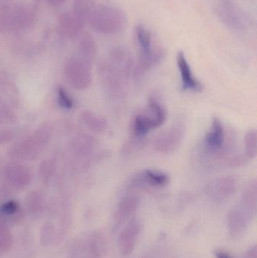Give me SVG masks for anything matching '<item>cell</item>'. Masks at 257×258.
I'll return each mask as SVG.
<instances>
[{
    "mask_svg": "<svg viewBox=\"0 0 257 258\" xmlns=\"http://www.w3.org/2000/svg\"><path fill=\"white\" fill-rule=\"evenodd\" d=\"M87 21L98 33L114 35L125 29L127 17L125 12L119 8L101 5L92 7Z\"/></svg>",
    "mask_w": 257,
    "mask_h": 258,
    "instance_id": "1",
    "label": "cell"
},
{
    "mask_svg": "<svg viewBox=\"0 0 257 258\" xmlns=\"http://www.w3.org/2000/svg\"><path fill=\"white\" fill-rule=\"evenodd\" d=\"M167 113L164 106L155 98H150L143 111L139 112L132 122L134 136L145 137L151 130L159 128L167 119Z\"/></svg>",
    "mask_w": 257,
    "mask_h": 258,
    "instance_id": "2",
    "label": "cell"
},
{
    "mask_svg": "<svg viewBox=\"0 0 257 258\" xmlns=\"http://www.w3.org/2000/svg\"><path fill=\"white\" fill-rule=\"evenodd\" d=\"M34 20V11L29 6L0 4V31L24 30L30 27Z\"/></svg>",
    "mask_w": 257,
    "mask_h": 258,
    "instance_id": "3",
    "label": "cell"
},
{
    "mask_svg": "<svg viewBox=\"0 0 257 258\" xmlns=\"http://www.w3.org/2000/svg\"><path fill=\"white\" fill-rule=\"evenodd\" d=\"M101 77L109 93L116 98H122L126 93L127 81L108 60L101 65Z\"/></svg>",
    "mask_w": 257,
    "mask_h": 258,
    "instance_id": "4",
    "label": "cell"
},
{
    "mask_svg": "<svg viewBox=\"0 0 257 258\" xmlns=\"http://www.w3.org/2000/svg\"><path fill=\"white\" fill-rule=\"evenodd\" d=\"M185 128L181 123L172 125L167 130L161 132L154 141V148L163 154L172 153L178 150L184 139Z\"/></svg>",
    "mask_w": 257,
    "mask_h": 258,
    "instance_id": "5",
    "label": "cell"
},
{
    "mask_svg": "<svg viewBox=\"0 0 257 258\" xmlns=\"http://www.w3.org/2000/svg\"><path fill=\"white\" fill-rule=\"evenodd\" d=\"M226 132L219 118H213L205 138V145L209 153L221 154L226 146Z\"/></svg>",
    "mask_w": 257,
    "mask_h": 258,
    "instance_id": "6",
    "label": "cell"
},
{
    "mask_svg": "<svg viewBox=\"0 0 257 258\" xmlns=\"http://www.w3.org/2000/svg\"><path fill=\"white\" fill-rule=\"evenodd\" d=\"M165 56V51L160 47L153 48L147 52L140 53L137 64L133 70L134 79L141 78L149 70L159 64Z\"/></svg>",
    "mask_w": 257,
    "mask_h": 258,
    "instance_id": "7",
    "label": "cell"
},
{
    "mask_svg": "<svg viewBox=\"0 0 257 258\" xmlns=\"http://www.w3.org/2000/svg\"><path fill=\"white\" fill-rule=\"evenodd\" d=\"M177 65L181 74L183 89L193 92H201L203 90L202 83L195 77L191 67L182 51L177 54Z\"/></svg>",
    "mask_w": 257,
    "mask_h": 258,
    "instance_id": "8",
    "label": "cell"
},
{
    "mask_svg": "<svg viewBox=\"0 0 257 258\" xmlns=\"http://www.w3.org/2000/svg\"><path fill=\"white\" fill-rule=\"evenodd\" d=\"M108 61L125 77L128 80L134 70L132 57L129 51L125 47H113L109 53Z\"/></svg>",
    "mask_w": 257,
    "mask_h": 258,
    "instance_id": "9",
    "label": "cell"
},
{
    "mask_svg": "<svg viewBox=\"0 0 257 258\" xmlns=\"http://www.w3.org/2000/svg\"><path fill=\"white\" fill-rule=\"evenodd\" d=\"M141 230V225L137 221H133L122 230L119 238V247L124 256L131 254L134 251L137 237Z\"/></svg>",
    "mask_w": 257,
    "mask_h": 258,
    "instance_id": "10",
    "label": "cell"
},
{
    "mask_svg": "<svg viewBox=\"0 0 257 258\" xmlns=\"http://www.w3.org/2000/svg\"><path fill=\"white\" fill-rule=\"evenodd\" d=\"M140 200L135 196H127L124 197L118 205L114 215L116 228L121 227L126 222L138 209Z\"/></svg>",
    "mask_w": 257,
    "mask_h": 258,
    "instance_id": "11",
    "label": "cell"
},
{
    "mask_svg": "<svg viewBox=\"0 0 257 258\" xmlns=\"http://www.w3.org/2000/svg\"><path fill=\"white\" fill-rule=\"evenodd\" d=\"M86 21L72 11L66 12L60 16L59 22L60 32L65 36L74 37L81 31Z\"/></svg>",
    "mask_w": 257,
    "mask_h": 258,
    "instance_id": "12",
    "label": "cell"
},
{
    "mask_svg": "<svg viewBox=\"0 0 257 258\" xmlns=\"http://www.w3.org/2000/svg\"><path fill=\"white\" fill-rule=\"evenodd\" d=\"M133 180L136 185L144 184L153 187H164L170 182V177L163 171L147 169L136 176Z\"/></svg>",
    "mask_w": 257,
    "mask_h": 258,
    "instance_id": "13",
    "label": "cell"
},
{
    "mask_svg": "<svg viewBox=\"0 0 257 258\" xmlns=\"http://www.w3.org/2000/svg\"><path fill=\"white\" fill-rule=\"evenodd\" d=\"M247 215L241 209H232L228 215V224L232 235H238L245 228Z\"/></svg>",
    "mask_w": 257,
    "mask_h": 258,
    "instance_id": "14",
    "label": "cell"
},
{
    "mask_svg": "<svg viewBox=\"0 0 257 258\" xmlns=\"http://www.w3.org/2000/svg\"><path fill=\"white\" fill-rule=\"evenodd\" d=\"M79 50L86 62H91L95 58L97 54V45L95 39L89 33H84L79 42Z\"/></svg>",
    "mask_w": 257,
    "mask_h": 258,
    "instance_id": "15",
    "label": "cell"
},
{
    "mask_svg": "<svg viewBox=\"0 0 257 258\" xmlns=\"http://www.w3.org/2000/svg\"><path fill=\"white\" fill-rule=\"evenodd\" d=\"M256 179L252 180L244 189L242 196L244 207L250 213H255L257 203V184Z\"/></svg>",
    "mask_w": 257,
    "mask_h": 258,
    "instance_id": "16",
    "label": "cell"
},
{
    "mask_svg": "<svg viewBox=\"0 0 257 258\" xmlns=\"http://www.w3.org/2000/svg\"><path fill=\"white\" fill-rule=\"evenodd\" d=\"M134 34L141 52H147L153 48L152 34L145 26L142 24L136 26Z\"/></svg>",
    "mask_w": 257,
    "mask_h": 258,
    "instance_id": "17",
    "label": "cell"
},
{
    "mask_svg": "<svg viewBox=\"0 0 257 258\" xmlns=\"http://www.w3.org/2000/svg\"><path fill=\"white\" fill-rule=\"evenodd\" d=\"M219 13H220V17L223 18V21L229 24V26L232 28L239 30L242 27V23H241V18L238 16V14L237 13V11L232 6L227 3L220 6V9H219Z\"/></svg>",
    "mask_w": 257,
    "mask_h": 258,
    "instance_id": "18",
    "label": "cell"
},
{
    "mask_svg": "<svg viewBox=\"0 0 257 258\" xmlns=\"http://www.w3.org/2000/svg\"><path fill=\"white\" fill-rule=\"evenodd\" d=\"M214 189L222 197H230L236 190V181L231 176L220 177L214 183Z\"/></svg>",
    "mask_w": 257,
    "mask_h": 258,
    "instance_id": "19",
    "label": "cell"
},
{
    "mask_svg": "<svg viewBox=\"0 0 257 258\" xmlns=\"http://www.w3.org/2000/svg\"><path fill=\"white\" fill-rule=\"evenodd\" d=\"M145 137L134 136L127 141L122 147V153L125 156L137 153L144 147L146 140Z\"/></svg>",
    "mask_w": 257,
    "mask_h": 258,
    "instance_id": "20",
    "label": "cell"
},
{
    "mask_svg": "<svg viewBox=\"0 0 257 258\" xmlns=\"http://www.w3.org/2000/svg\"><path fill=\"white\" fill-rule=\"evenodd\" d=\"M257 133L255 129L249 131L244 137L245 156L247 159H254L256 156Z\"/></svg>",
    "mask_w": 257,
    "mask_h": 258,
    "instance_id": "21",
    "label": "cell"
},
{
    "mask_svg": "<svg viewBox=\"0 0 257 258\" xmlns=\"http://www.w3.org/2000/svg\"><path fill=\"white\" fill-rule=\"evenodd\" d=\"M86 123L89 125V128H92L95 132H105L108 127L107 121L101 116H95L93 113H87L84 116Z\"/></svg>",
    "mask_w": 257,
    "mask_h": 258,
    "instance_id": "22",
    "label": "cell"
},
{
    "mask_svg": "<svg viewBox=\"0 0 257 258\" xmlns=\"http://www.w3.org/2000/svg\"><path fill=\"white\" fill-rule=\"evenodd\" d=\"M91 0H73V7L72 11L76 15L88 21V17L92 10Z\"/></svg>",
    "mask_w": 257,
    "mask_h": 258,
    "instance_id": "23",
    "label": "cell"
},
{
    "mask_svg": "<svg viewBox=\"0 0 257 258\" xmlns=\"http://www.w3.org/2000/svg\"><path fill=\"white\" fill-rule=\"evenodd\" d=\"M92 242V253L94 258H101L105 250V242L100 234H95Z\"/></svg>",
    "mask_w": 257,
    "mask_h": 258,
    "instance_id": "24",
    "label": "cell"
},
{
    "mask_svg": "<svg viewBox=\"0 0 257 258\" xmlns=\"http://www.w3.org/2000/svg\"><path fill=\"white\" fill-rule=\"evenodd\" d=\"M18 210V204L15 202L11 201L3 205L1 207V212L6 215H12Z\"/></svg>",
    "mask_w": 257,
    "mask_h": 258,
    "instance_id": "25",
    "label": "cell"
},
{
    "mask_svg": "<svg viewBox=\"0 0 257 258\" xmlns=\"http://www.w3.org/2000/svg\"><path fill=\"white\" fill-rule=\"evenodd\" d=\"M60 100H61L62 103L64 104V106H66V107L71 106V101H69V98L66 97V95H65L64 92H63V91H60Z\"/></svg>",
    "mask_w": 257,
    "mask_h": 258,
    "instance_id": "26",
    "label": "cell"
},
{
    "mask_svg": "<svg viewBox=\"0 0 257 258\" xmlns=\"http://www.w3.org/2000/svg\"><path fill=\"white\" fill-rule=\"evenodd\" d=\"M245 258H257L256 246L250 248V250L247 251V254H246Z\"/></svg>",
    "mask_w": 257,
    "mask_h": 258,
    "instance_id": "27",
    "label": "cell"
},
{
    "mask_svg": "<svg viewBox=\"0 0 257 258\" xmlns=\"http://www.w3.org/2000/svg\"><path fill=\"white\" fill-rule=\"evenodd\" d=\"M48 4L52 6H60L64 3L66 0H45Z\"/></svg>",
    "mask_w": 257,
    "mask_h": 258,
    "instance_id": "28",
    "label": "cell"
},
{
    "mask_svg": "<svg viewBox=\"0 0 257 258\" xmlns=\"http://www.w3.org/2000/svg\"><path fill=\"white\" fill-rule=\"evenodd\" d=\"M214 254H215L216 257L217 258H232L231 257L229 254L222 251H216Z\"/></svg>",
    "mask_w": 257,
    "mask_h": 258,
    "instance_id": "29",
    "label": "cell"
},
{
    "mask_svg": "<svg viewBox=\"0 0 257 258\" xmlns=\"http://www.w3.org/2000/svg\"><path fill=\"white\" fill-rule=\"evenodd\" d=\"M3 1H5V0H0V3H1V2H3Z\"/></svg>",
    "mask_w": 257,
    "mask_h": 258,
    "instance_id": "30",
    "label": "cell"
}]
</instances>
